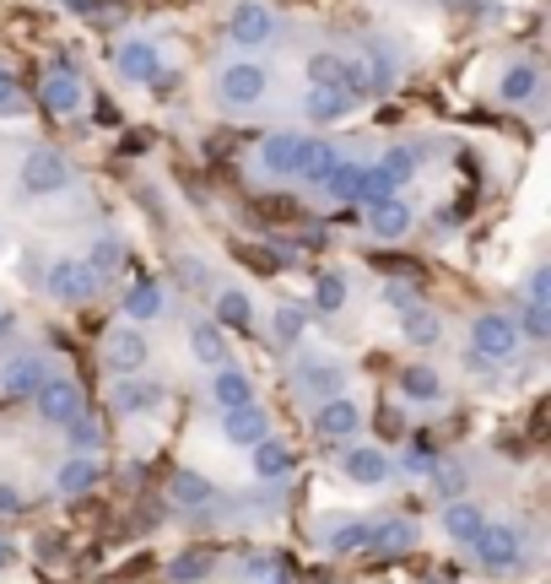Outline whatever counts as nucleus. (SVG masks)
Masks as SVG:
<instances>
[{"mask_svg":"<svg viewBox=\"0 0 551 584\" xmlns=\"http://www.w3.org/2000/svg\"><path fill=\"white\" fill-rule=\"evenodd\" d=\"M314 151H319V142H314V136L276 131V136H266V142H260V162H266V173L303 179V173H308V162H314Z\"/></svg>","mask_w":551,"mask_h":584,"instance_id":"1","label":"nucleus"},{"mask_svg":"<svg viewBox=\"0 0 551 584\" xmlns=\"http://www.w3.org/2000/svg\"><path fill=\"white\" fill-rule=\"evenodd\" d=\"M266 87H271V76H266V65H255V60H238V65H228V71L217 76V98H222L228 109H255V104L266 98Z\"/></svg>","mask_w":551,"mask_h":584,"instance_id":"2","label":"nucleus"},{"mask_svg":"<svg viewBox=\"0 0 551 584\" xmlns=\"http://www.w3.org/2000/svg\"><path fill=\"white\" fill-rule=\"evenodd\" d=\"M65 184H71V162L54 146H38L22 157V190L27 195H60Z\"/></svg>","mask_w":551,"mask_h":584,"instance_id":"3","label":"nucleus"},{"mask_svg":"<svg viewBox=\"0 0 551 584\" xmlns=\"http://www.w3.org/2000/svg\"><path fill=\"white\" fill-rule=\"evenodd\" d=\"M470 341H476V357H481V363H503V357H514V346H519V325H514L509 314H476Z\"/></svg>","mask_w":551,"mask_h":584,"instance_id":"4","label":"nucleus"},{"mask_svg":"<svg viewBox=\"0 0 551 584\" xmlns=\"http://www.w3.org/2000/svg\"><path fill=\"white\" fill-rule=\"evenodd\" d=\"M33 406H38V417L44 423H71V417H82L87 412V396H82V385L76 379H44L38 390H33Z\"/></svg>","mask_w":551,"mask_h":584,"instance_id":"5","label":"nucleus"},{"mask_svg":"<svg viewBox=\"0 0 551 584\" xmlns=\"http://www.w3.org/2000/svg\"><path fill=\"white\" fill-rule=\"evenodd\" d=\"M470 547H476L481 569H492V574H509V569L519 563V552H525V542H519L514 525H481Z\"/></svg>","mask_w":551,"mask_h":584,"instance_id":"6","label":"nucleus"},{"mask_svg":"<svg viewBox=\"0 0 551 584\" xmlns=\"http://www.w3.org/2000/svg\"><path fill=\"white\" fill-rule=\"evenodd\" d=\"M271 33H276V16L260 5V0H244V5L228 16V38H233L238 49H260Z\"/></svg>","mask_w":551,"mask_h":584,"instance_id":"7","label":"nucleus"},{"mask_svg":"<svg viewBox=\"0 0 551 584\" xmlns=\"http://www.w3.org/2000/svg\"><path fill=\"white\" fill-rule=\"evenodd\" d=\"M49 292H54L60 303H87V297L98 292V271H93L87 260H60V266L49 271Z\"/></svg>","mask_w":551,"mask_h":584,"instance_id":"8","label":"nucleus"},{"mask_svg":"<svg viewBox=\"0 0 551 584\" xmlns=\"http://www.w3.org/2000/svg\"><path fill=\"white\" fill-rule=\"evenodd\" d=\"M49 379V363L38 357V352H22V357H11L5 368H0V390L5 396H22V401H33V390Z\"/></svg>","mask_w":551,"mask_h":584,"instance_id":"9","label":"nucleus"},{"mask_svg":"<svg viewBox=\"0 0 551 584\" xmlns=\"http://www.w3.org/2000/svg\"><path fill=\"white\" fill-rule=\"evenodd\" d=\"M146 357H151V352H146V336H140V330H114L109 346H103V363H109L120 379L136 374V368H146Z\"/></svg>","mask_w":551,"mask_h":584,"instance_id":"10","label":"nucleus"},{"mask_svg":"<svg viewBox=\"0 0 551 584\" xmlns=\"http://www.w3.org/2000/svg\"><path fill=\"white\" fill-rule=\"evenodd\" d=\"M222 434H228V443H260V438L271 434V417L255 406V401H244V406H228V417H222Z\"/></svg>","mask_w":551,"mask_h":584,"instance_id":"11","label":"nucleus"},{"mask_svg":"<svg viewBox=\"0 0 551 584\" xmlns=\"http://www.w3.org/2000/svg\"><path fill=\"white\" fill-rule=\"evenodd\" d=\"M357 98L341 87V82H314L308 87V98H303V109H308V120H319V125H330V120H341L346 109H352Z\"/></svg>","mask_w":551,"mask_h":584,"instance_id":"12","label":"nucleus"},{"mask_svg":"<svg viewBox=\"0 0 551 584\" xmlns=\"http://www.w3.org/2000/svg\"><path fill=\"white\" fill-rule=\"evenodd\" d=\"M114 65H120V76H125V82H157V65H162V54H157L146 38H131V44H120Z\"/></svg>","mask_w":551,"mask_h":584,"instance_id":"13","label":"nucleus"},{"mask_svg":"<svg viewBox=\"0 0 551 584\" xmlns=\"http://www.w3.org/2000/svg\"><path fill=\"white\" fill-rule=\"evenodd\" d=\"M38 98H44V109H49V114L71 120V114L82 109V82H76L71 71H54V76L44 82V93H38Z\"/></svg>","mask_w":551,"mask_h":584,"instance_id":"14","label":"nucleus"},{"mask_svg":"<svg viewBox=\"0 0 551 584\" xmlns=\"http://www.w3.org/2000/svg\"><path fill=\"white\" fill-rule=\"evenodd\" d=\"M357 423H363V412L352 406V401H341V396H330L325 406H319V417H314V428L325 438H352L357 434Z\"/></svg>","mask_w":551,"mask_h":584,"instance_id":"15","label":"nucleus"},{"mask_svg":"<svg viewBox=\"0 0 551 584\" xmlns=\"http://www.w3.org/2000/svg\"><path fill=\"white\" fill-rule=\"evenodd\" d=\"M157 401H162V390H157V385H136L131 374L114 385V412H120V417H140V412H151Z\"/></svg>","mask_w":551,"mask_h":584,"instance_id":"16","label":"nucleus"},{"mask_svg":"<svg viewBox=\"0 0 551 584\" xmlns=\"http://www.w3.org/2000/svg\"><path fill=\"white\" fill-rule=\"evenodd\" d=\"M541 93V71L530 65V60H514L509 71H503V98L509 104H530Z\"/></svg>","mask_w":551,"mask_h":584,"instance_id":"17","label":"nucleus"},{"mask_svg":"<svg viewBox=\"0 0 551 584\" xmlns=\"http://www.w3.org/2000/svg\"><path fill=\"white\" fill-rule=\"evenodd\" d=\"M346 476H357V482H384L390 476V460H384V449H368V443H357V449H346Z\"/></svg>","mask_w":551,"mask_h":584,"instance_id":"18","label":"nucleus"},{"mask_svg":"<svg viewBox=\"0 0 551 584\" xmlns=\"http://www.w3.org/2000/svg\"><path fill=\"white\" fill-rule=\"evenodd\" d=\"M368 211H374V233H379V239H401V233L412 228V206L395 200V195L379 200V206H368Z\"/></svg>","mask_w":551,"mask_h":584,"instance_id":"19","label":"nucleus"},{"mask_svg":"<svg viewBox=\"0 0 551 584\" xmlns=\"http://www.w3.org/2000/svg\"><path fill=\"white\" fill-rule=\"evenodd\" d=\"M211 396L222 401V412L228 406H244V401H255V390H249V374H238V368H217V385H211Z\"/></svg>","mask_w":551,"mask_h":584,"instance_id":"20","label":"nucleus"},{"mask_svg":"<svg viewBox=\"0 0 551 584\" xmlns=\"http://www.w3.org/2000/svg\"><path fill=\"white\" fill-rule=\"evenodd\" d=\"M416 542V531L406 520H390V525H368V552H406Z\"/></svg>","mask_w":551,"mask_h":584,"instance_id":"21","label":"nucleus"},{"mask_svg":"<svg viewBox=\"0 0 551 584\" xmlns=\"http://www.w3.org/2000/svg\"><path fill=\"white\" fill-rule=\"evenodd\" d=\"M297 385L330 401V396H341V368H335V363H303V368H297Z\"/></svg>","mask_w":551,"mask_h":584,"instance_id":"22","label":"nucleus"},{"mask_svg":"<svg viewBox=\"0 0 551 584\" xmlns=\"http://www.w3.org/2000/svg\"><path fill=\"white\" fill-rule=\"evenodd\" d=\"M98 476H103V471H98V460H65V465H60V476H54V487H60L65 498H76V492H87Z\"/></svg>","mask_w":551,"mask_h":584,"instance_id":"23","label":"nucleus"},{"mask_svg":"<svg viewBox=\"0 0 551 584\" xmlns=\"http://www.w3.org/2000/svg\"><path fill=\"white\" fill-rule=\"evenodd\" d=\"M168 492H173V503H179V509H206V503H211V482H206V476H195V471H179Z\"/></svg>","mask_w":551,"mask_h":584,"instance_id":"24","label":"nucleus"},{"mask_svg":"<svg viewBox=\"0 0 551 584\" xmlns=\"http://www.w3.org/2000/svg\"><path fill=\"white\" fill-rule=\"evenodd\" d=\"M481 525H487V520H481L476 503H449V509H443V531H449L454 542H476Z\"/></svg>","mask_w":551,"mask_h":584,"instance_id":"25","label":"nucleus"},{"mask_svg":"<svg viewBox=\"0 0 551 584\" xmlns=\"http://www.w3.org/2000/svg\"><path fill=\"white\" fill-rule=\"evenodd\" d=\"M401 184L384 173V168H363V179H357V195L352 200H363V206H379V200H390Z\"/></svg>","mask_w":551,"mask_h":584,"instance_id":"26","label":"nucleus"},{"mask_svg":"<svg viewBox=\"0 0 551 584\" xmlns=\"http://www.w3.org/2000/svg\"><path fill=\"white\" fill-rule=\"evenodd\" d=\"M189 346H195V357H200L206 368H222V363H228V346H222V330H217V325H195Z\"/></svg>","mask_w":551,"mask_h":584,"instance_id":"27","label":"nucleus"},{"mask_svg":"<svg viewBox=\"0 0 551 584\" xmlns=\"http://www.w3.org/2000/svg\"><path fill=\"white\" fill-rule=\"evenodd\" d=\"M125 314L131 319H157L162 314V288L157 282H136V288L125 292Z\"/></svg>","mask_w":551,"mask_h":584,"instance_id":"28","label":"nucleus"},{"mask_svg":"<svg viewBox=\"0 0 551 584\" xmlns=\"http://www.w3.org/2000/svg\"><path fill=\"white\" fill-rule=\"evenodd\" d=\"M255 471H260V476H286V471H292V449L260 438V443H255Z\"/></svg>","mask_w":551,"mask_h":584,"instance_id":"29","label":"nucleus"},{"mask_svg":"<svg viewBox=\"0 0 551 584\" xmlns=\"http://www.w3.org/2000/svg\"><path fill=\"white\" fill-rule=\"evenodd\" d=\"M357 179H363V168H357V162H341V157H335V168H330V173H325L319 184H325V190H330L335 200H352V195H357Z\"/></svg>","mask_w":551,"mask_h":584,"instance_id":"30","label":"nucleus"},{"mask_svg":"<svg viewBox=\"0 0 551 584\" xmlns=\"http://www.w3.org/2000/svg\"><path fill=\"white\" fill-rule=\"evenodd\" d=\"M401 325H406V336L421 341V346H432V341H438V330H443V325H438V314H427L421 303H412V308L401 314Z\"/></svg>","mask_w":551,"mask_h":584,"instance_id":"31","label":"nucleus"},{"mask_svg":"<svg viewBox=\"0 0 551 584\" xmlns=\"http://www.w3.org/2000/svg\"><path fill=\"white\" fill-rule=\"evenodd\" d=\"M401 390H406L412 401H432V396H438L443 385H438V374H432L427 363H412V368L401 374Z\"/></svg>","mask_w":551,"mask_h":584,"instance_id":"32","label":"nucleus"},{"mask_svg":"<svg viewBox=\"0 0 551 584\" xmlns=\"http://www.w3.org/2000/svg\"><path fill=\"white\" fill-rule=\"evenodd\" d=\"M249 314H255V308H249L244 292H222V297H217V319H222L228 330H249Z\"/></svg>","mask_w":551,"mask_h":584,"instance_id":"33","label":"nucleus"},{"mask_svg":"<svg viewBox=\"0 0 551 584\" xmlns=\"http://www.w3.org/2000/svg\"><path fill=\"white\" fill-rule=\"evenodd\" d=\"M87 266H93L98 277H109V271H120V266H125V250H120V239H114V233H103V239L93 244V260H87Z\"/></svg>","mask_w":551,"mask_h":584,"instance_id":"34","label":"nucleus"},{"mask_svg":"<svg viewBox=\"0 0 551 584\" xmlns=\"http://www.w3.org/2000/svg\"><path fill=\"white\" fill-rule=\"evenodd\" d=\"M379 168H384L395 184H406V179L416 173V151H412V146H390V151L379 157Z\"/></svg>","mask_w":551,"mask_h":584,"instance_id":"35","label":"nucleus"},{"mask_svg":"<svg viewBox=\"0 0 551 584\" xmlns=\"http://www.w3.org/2000/svg\"><path fill=\"white\" fill-rule=\"evenodd\" d=\"M314 303H319L325 314H335V308L346 303V277H335V271H325V277H319V288H314Z\"/></svg>","mask_w":551,"mask_h":584,"instance_id":"36","label":"nucleus"},{"mask_svg":"<svg viewBox=\"0 0 551 584\" xmlns=\"http://www.w3.org/2000/svg\"><path fill=\"white\" fill-rule=\"evenodd\" d=\"M303 325H308V314H303L297 303H281V308H276V336H281V341H297Z\"/></svg>","mask_w":551,"mask_h":584,"instance_id":"37","label":"nucleus"},{"mask_svg":"<svg viewBox=\"0 0 551 584\" xmlns=\"http://www.w3.org/2000/svg\"><path fill=\"white\" fill-rule=\"evenodd\" d=\"M368 547V525H341L330 531V552H363Z\"/></svg>","mask_w":551,"mask_h":584,"instance_id":"38","label":"nucleus"},{"mask_svg":"<svg viewBox=\"0 0 551 584\" xmlns=\"http://www.w3.org/2000/svg\"><path fill=\"white\" fill-rule=\"evenodd\" d=\"M206 569H211V558H206V552H184V558L173 563V580H179V584H195L200 574H206Z\"/></svg>","mask_w":551,"mask_h":584,"instance_id":"39","label":"nucleus"},{"mask_svg":"<svg viewBox=\"0 0 551 584\" xmlns=\"http://www.w3.org/2000/svg\"><path fill=\"white\" fill-rule=\"evenodd\" d=\"M308 82H341V54H308Z\"/></svg>","mask_w":551,"mask_h":584,"instance_id":"40","label":"nucleus"},{"mask_svg":"<svg viewBox=\"0 0 551 584\" xmlns=\"http://www.w3.org/2000/svg\"><path fill=\"white\" fill-rule=\"evenodd\" d=\"M525 330H530L536 341H547L551 336V308L547 303H525Z\"/></svg>","mask_w":551,"mask_h":584,"instance_id":"41","label":"nucleus"},{"mask_svg":"<svg viewBox=\"0 0 551 584\" xmlns=\"http://www.w3.org/2000/svg\"><path fill=\"white\" fill-rule=\"evenodd\" d=\"M330 168H335V151L319 142V151H314V162H308V173H303V179H308V184H319V179H325Z\"/></svg>","mask_w":551,"mask_h":584,"instance_id":"42","label":"nucleus"},{"mask_svg":"<svg viewBox=\"0 0 551 584\" xmlns=\"http://www.w3.org/2000/svg\"><path fill=\"white\" fill-rule=\"evenodd\" d=\"M65 428H71V443H98V423H93L87 412H82V417H71Z\"/></svg>","mask_w":551,"mask_h":584,"instance_id":"43","label":"nucleus"},{"mask_svg":"<svg viewBox=\"0 0 551 584\" xmlns=\"http://www.w3.org/2000/svg\"><path fill=\"white\" fill-rule=\"evenodd\" d=\"M406 465H412V471H432V465H438V454L427 449V438H416V443H412V454H406Z\"/></svg>","mask_w":551,"mask_h":584,"instance_id":"44","label":"nucleus"},{"mask_svg":"<svg viewBox=\"0 0 551 584\" xmlns=\"http://www.w3.org/2000/svg\"><path fill=\"white\" fill-rule=\"evenodd\" d=\"M460 487H465V476H460L454 465H443V471H438V492H443V498H454Z\"/></svg>","mask_w":551,"mask_h":584,"instance_id":"45","label":"nucleus"},{"mask_svg":"<svg viewBox=\"0 0 551 584\" xmlns=\"http://www.w3.org/2000/svg\"><path fill=\"white\" fill-rule=\"evenodd\" d=\"M16 104H22V87L0 71V114H5V109H16Z\"/></svg>","mask_w":551,"mask_h":584,"instance_id":"46","label":"nucleus"},{"mask_svg":"<svg viewBox=\"0 0 551 584\" xmlns=\"http://www.w3.org/2000/svg\"><path fill=\"white\" fill-rule=\"evenodd\" d=\"M547 297H551V271L541 266V271L530 277V303H547Z\"/></svg>","mask_w":551,"mask_h":584,"instance_id":"47","label":"nucleus"},{"mask_svg":"<svg viewBox=\"0 0 551 584\" xmlns=\"http://www.w3.org/2000/svg\"><path fill=\"white\" fill-rule=\"evenodd\" d=\"M266 217H297V200H260Z\"/></svg>","mask_w":551,"mask_h":584,"instance_id":"48","label":"nucleus"},{"mask_svg":"<svg viewBox=\"0 0 551 584\" xmlns=\"http://www.w3.org/2000/svg\"><path fill=\"white\" fill-rule=\"evenodd\" d=\"M71 11H82V16H103V11H114L109 0H71Z\"/></svg>","mask_w":551,"mask_h":584,"instance_id":"49","label":"nucleus"},{"mask_svg":"<svg viewBox=\"0 0 551 584\" xmlns=\"http://www.w3.org/2000/svg\"><path fill=\"white\" fill-rule=\"evenodd\" d=\"M200 282H206V277H200V266H195V260H184V288H200Z\"/></svg>","mask_w":551,"mask_h":584,"instance_id":"50","label":"nucleus"},{"mask_svg":"<svg viewBox=\"0 0 551 584\" xmlns=\"http://www.w3.org/2000/svg\"><path fill=\"white\" fill-rule=\"evenodd\" d=\"M0 509H22V498H16L11 487H0Z\"/></svg>","mask_w":551,"mask_h":584,"instance_id":"51","label":"nucleus"},{"mask_svg":"<svg viewBox=\"0 0 551 584\" xmlns=\"http://www.w3.org/2000/svg\"><path fill=\"white\" fill-rule=\"evenodd\" d=\"M11 558H16V547H11V542H0V569H11Z\"/></svg>","mask_w":551,"mask_h":584,"instance_id":"52","label":"nucleus"},{"mask_svg":"<svg viewBox=\"0 0 551 584\" xmlns=\"http://www.w3.org/2000/svg\"><path fill=\"white\" fill-rule=\"evenodd\" d=\"M5 325H11V319H5V314H0V330H5Z\"/></svg>","mask_w":551,"mask_h":584,"instance_id":"53","label":"nucleus"}]
</instances>
